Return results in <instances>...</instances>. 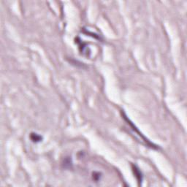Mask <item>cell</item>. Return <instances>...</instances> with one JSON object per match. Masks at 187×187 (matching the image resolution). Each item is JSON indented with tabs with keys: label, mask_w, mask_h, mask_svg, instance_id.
<instances>
[{
	"label": "cell",
	"mask_w": 187,
	"mask_h": 187,
	"mask_svg": "<svg viewBox=\"0 0 187 187\" xmlns=\"http://www.w3.org/2000/svg\"><path fill=\"white\" fill-rule=\"evenodd\" d=\"M132 170H133L134 172V176L137 178L138 184L140 185L142 181H143V174H142L141 171H140V169L138 168V167L136 166V165H132Z\"/></svg>",
	"instance_id": "obj_2"
},
{
	"label": "cell",
	"mask_w": 187,
	"mask_h": 187,
	"mask_svg": "<svg viewBox=\"0 0 187 187\" xmlns=\"http://www.w3.org/2000/svg\"><path fill=\"white\" fill-rule=\"evenodd\" d=\"M31 139H32V141L34 142H40V140H42V137H41L40 135H39V134H36V133H33L31 134Z\"/></svg>",
	"instance_id": "obj_3"
},
{
	"label": "cell",
	"mask_w": 187,
	"mask_h": 187,
	"mask_svg": "<svg viewBox=\"0 0 187 187\" xmlns=\"http://www.w3.org/2000/svg\"><path fill=\"white\" fill-rule=\"evenodd\" d=\"M121 114H122V117L124 118V120H125L127 122V124H129V125L132 128V130H133L134 132H136V133L137 134V135L139 136V137H140V139L143 140L144 143H145L146 145L149 146V147L151 148V149H159V147H158L157 145H156L155 144L151 143V142L149 141V140H148L147 138L145 137V136H144L143 134L139 131V129H138L136 127L135 125H134L133 123H132L131 121L129 119V118L127 116H126V115L124 113V112H121Z\"/></svg>",
	"instance_id": "obj_1"
}]
</instances>
